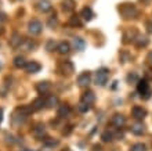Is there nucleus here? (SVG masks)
Listing matches in <instances>:
<instances>
[{"label":"nucleus","instance_id":"obj_27","mask_svg":"<svg viewBox=\"0 0 152 151\" xmlns=\"http://www.w3.org/2000/svg\"><path fill=\"white\" fill-rule=\"evenodd\" d=\"M43 144L46 147H56V146L60 144V141H58V140H54V139H44Z\"/></svg>","mask_w":152,"mask_h":151},{"label":"nucleus","instance_id":"obj_31","mask_svg":"<svg viewBox=\"0 0 152 151\" xmlns=\"http://www.w3.org/2000/svg\"><path fill=\"white\" fill-rule=\"evenodd\" d=\"M77 110H79L80 112H87V111H90V105H88V104H86V103H83V101H82V103L79 104V105H77Z\"/></svg>","mask_w":152,"mask_h":151},{"label":"nucleus","instance_id":"obj_15","mask_svg":"<svg viewBox=\"0 0 152 151\" xmlns=\"http://www.w3.org/2000/svg\"><path fill=\"white\" fill-rule=\"evenodd\" d=\"M44 105H46V100H44L43 97H39V99H36L32 104H31V108H32V111H39V110H42V108L44 107Z\"/></svg>","mask_w":152,"mask_h":151},{"label":"nucleus","instance_id":"obj_25","mask_svg":"<svg viewBox=\"0 0 152 151\" xmlns=\"http://www.w3.org/2000/svg\"><path fill=\"white\" fill-rule=\"evenodd\" d=\"M21 46H22L26 52H29V50H32V49L36 47V43H35V42H32V40H24Z\"/></svg>","mask_w":152,"mask_h":151},{"label":"nucleus","instance_id":"obj_5","mask_svg":"<svg viewBox=\"0 0 152 151\" xmlns=\"http://www.w3.org/2000/svg\"><path fill=\"white\" fill-rule=\"evenodd\" d=\"M42 29H43V25L37 20H32L28 25V31L31 35H39L40 32H42Z\"/></svg>","mask_w":152,"mask_h":151},{"label":"nucleus","instance_id":"obj_18","mask_svg":"<svg viewBox=\"0 0 152 151\" xmlns=\"http://www.w3.org/2000/svg\"><path fill=\"white\" fill-rule=\"evenodd\" d=\"M73 47L76 50H79V52H83L86 49V40L82 39V38H75L73 39Z\"/></svg>","mask_w":152,"mask_h":151},{"label":"nucleus","instance_id":"obj_41","mask_svg":"<svg viewBox=\"0 0 152 151\" xmlns=\"http://www.w3.org/2000/svg\"><path fill=\"white\" fill-rule=\"evenodd\" d=\"M1 67H3V65H1V63H0V69H1Z\"/></svg>","mask_w":152,"mask_h":151},{"label":"nucleus","instance_id":"obj_1","mask_svg":"<svg viewBox=\"0 0 152 151\" xmlns=\"http://www.w3.org/2000/svg\"><path fill=\"white\" fill-rule=\"evenodd\" d=\"M119 13L124 18H136L138 15V10L134 4H130V3H124V4H120L119 7Z\"/></svg>","mask_w":152,"mask_h":151},{"label":"nucleus","instance_id":"obj_7","mask_svg":"<svg viewBox=\"0 0 152 151\" xmlns=\"http://www.w3.org/2000/svg\"><path fill=\"white\" fill-rule=\"evenodd\" d=\"M90 80H91V75H90V72H83V74H80V75L77 76V85L82 86V88L88 86Z\"/></svg>","mask_w":152,"mask_h":151},{"label":"nucleus","instance_id":"obj_36","mask_svg":"<svg viewBox=\"0 0 152 151\" xmlns=\"http://www.w3.org/2000/svg\"><path fill=\"white\" fill-rule=\"evenodd\" d=\"M147 31H148L149 33H152V21H148V22H147Z\"/></svg>","mask_w":152,"mask_h":151},{"label":"nucleus","instance_id":"obj_8","mask_svg":"<svg viewBox=\"0 0 152 151\" xmlns=\"http://www.w3.org/2000/svg\"><path fill=\"white\" fill-rule=\"evenodd\" d=\"M28 74H37V72L42 69V65H40L37 61H29L26 63V67H25Z\"/></svg>","mask_w":152,"mask_h":151},{"label":"nucleus","instance_id":"obj_35","mask_svg":"<svg viewBox=\"0 0 152 151\" xmlns=\"http://www.w3.org/2000/svg\"><path fill=\"white\" fill-rule=\"evenodd\" d=\"M56 24H57V18H51V20L48 21V27H50V28H53Z\"/></svg>","mask_w":152,"mask_h":151},{"label":"nucleus","instance_id":"obj_33","mask_svg":"<svg viewBox=\"0 0 152 151\" xmlns=\"http://www.w3.org/2000/svg\"><path fill=\"white\" fill-rule=\"evenodd\" d=\"M130 60V54L127 52H120V61L122 63H127Z\"/></svg>","mask_w":152,"mask_h":151},{"label":"nucleus","instance_id":"obj_12","mask_svg":"<svg viewBox=\"0 0 152 151\" xmlns=\"http://www.w3.org/2000/svg\"><path fill=\"white\" fill-rule=\"evenodd\" d=\"M80 15L83 17L84 21H91L93 18H94V11H93L90 7H84V8H82Z\"/></svg>","mask_w":152,"mask_h":151},{"label":"nucleus","instance_id":"obj_26","mask_svg":"<svg viewBox=\"0 0 152 151\" xmlns=\"http://www.w3.org/2000/svg\"><path fill=\"white\" fill-rule=\"evenodd\" d=\"M69 25L80 28V27H82V21H80V18L77 15H72L71 18H69Z\"/></svg>","mask_w":152,"mask_h":151},{"label":"nucleus","instance_id":"obj_11","mask_svg":"<svg viewBox=\"0 0 152 151\" xmlns=\"http://www.w3.org/2000/svg\"><path fill=\"white\" fill-rule=\"evenodd\" d=\"M82 101L90 105V104H93V103H94V101H96V94H94L93 91H90V90L84 91V93H83V96H82Z\"/></svg>","mask_w":152,"mask_h":151},{"label":"nucleus","instance_id":"obj_24","mask_svg":"<svg viewBox=\"0 0 152 151\" xmlns=\"http://www.w3.org/2000/svg\"><path fill=\"white\" fill-rule=\"evenodd\" d=\"M144 125L142 123H136L134 126H132V132L134 133V135H137V136H140V135H142L144 133Z\"/></svg>","mask_w":152,"mask_h":151},{"label":"nucleus","instance_id":"obj_42","mask_svg":"<svg viewBox=\"0 0 152 151\" xmlns=\"http://www.w3.org/2000/svg\"><path fill=\"white\" fill-rule=\"evenodd\" d=\"M141 1H148V0H141Z\"/></svg>","mask_w":152,"mask_h":151},{"label":"nucleus","instance_id":"obj_13","mask_svg":"<svg viewBox=\"0 0 152 151\" xmlns=\"http://www.w3.org/2000/svg\"><path fill=\"white\" fill-rule=\"evenodd\" d=\"M37 8H39L42 13H47L51 10V3L50 0H39L37 1Z\"/></svg>","mask_w":152,"mask_h":151},{"label":"nucleus","instance_id":"obj_20","mask_svg":"<svg viewBox=\"0 0 152 151\" xmlns=\"http://www.w3.org/2000/svg\"><path fill=\"white\" fill-rule=\"evenodd\" d=\"M12 64H14V67H15V68L21 69V68L26 67V60H25L22 56H17L15 58H14V61H12Z\"/></svg>","mask_w":152,"mask_h":151},{"label":"nucleus","instance_id":"obj_37","mask_svg":"<svg viewBox=\"0 0 152 151\" xmlns=\"http://www.w3.org/2000/svg\"><path fill=\"white\" fill-rule=\"evenodd\" d=\"M93 151H101V146H98V144H94V146H93Z\"/></svg>","mask_w":152,"mask_h":151},{"label":"nucleus","instance_id":"obj_28","mask_svg":"<svg viewBox=\"0 0 152 151\" xmlns=\"http://www.w3.org/2000/svg\"><path fill=\"white\" fill-rule=\"evenodd\" d=\"M134 36H137L136 31H133V32L129 31V32H126V33H124V36H123V42H126V43H127V42H130V40H134V39H133Z\"/></svg>","mask_w":152,"mask_h":151},{"label":"nucleus","instance_id":"obj_17","mask_svg":"<svg viewBox=\"0 0 152 151\" xmlns=\"http://www.w3.org/2000/svg\"><path fill=\"white\" fill-rule=\"evenodd\" d=\"M57 52L60 54H68L71 52V44L68 42H61L58 46H57Z\"/></svg>","mask_w":152,"mask_h":151},{"label":"nucleus","instance_id":"obj_19","mask_svg":"<svg viewBox=\"0 0 152 151\" xmlns=\"http://www.w3.org/2000/svg\"><path fill=\"white\" fill-rule=\"evenodd\" d=\"M61 6H62V10H64V11L71 13V11H73V10H75L76 4H75V1H73V0H64Z\"/></svg>","mask_w":152,"mask_h":151},{"label":"nucleus","instance_id":"obj_16","mask_svg":"<svg viewBox=\"0 0 152 151\" xmlns=\"http://www.w3.org/2000/svg\"><path fill=\"white\" fill-rule=\"evenodd\" d=\"M22 38H21V35L20 33H14L12 35V38L10 39V46L11 47H14V49H17V47H20L21 44H22Z\"/></svg>","mask_w":152,"mask_h":151},{"label":"nucleus","instance_id":"obj_39","mask_svg":"<svg viewBox=\"0 0 152 151\" xmlns=\"http://www.w3.org/2000/svg\"><path fill=\"white\" fill-rule=\"evenodd\" d=\"M1 116H3V111H1V110H0V122H1V119H3V118H1Z\"/></svg>","mask_w":152,"mask_h":151},{"label":"nucleus","instance_id":"obj_30","mask_svg":"<svg viewBox=\"0 0 152 151\" xmlns=\"http://www.w3.org/2000/svg\"><path fill=\"white\" fill-rule=\"evenodd\" d=\"M101 139H102V141H107V143H108V141H112L113 136H112V133H111V132L107 130V132H104V133H102Z\"/></svg>","mask_w":152,"mask_h":151},{"label":"nucleus","instance_id":"obj_23","mask_svg":"<svg viewBox=\"0 0 152 151\" xmlns=\"http://www.w3.org/2000/svg\"><path fill=\"white\" fill-rule=\"evenodd\" d=\"M57 104H58V97H57V96H48L47 99H46V105H47L48 108L56 107Z\"/></svg>","mask_w":152,"mask_h":151},{"label":"nucleus","instance_id":"obj_38","mask_svg":"<svg viewBox=\"0 0 152 151\" xmlns=\"http://www.w3.org/2000/svg\"><path fill=\"white\" fill-rule=\"evenodd\" d=\"M148 61H149V63L152 64V52H151V53H149V54H148Z\"/></svg>","mask_w":152,"mask_h":151},{"label":"nucleus","instance_id":"obj_40","mask_svg":"<svg viewBox=\"0 0 152 151\" xmlns=\"http://www.w3.org/2000/svg\"><path fill=\"white\" fill-rule=\"evenodd\" d=\"M62 151H72V150H71V148H64Z\"/></svg>","mask_w":152,"mask_h":151},{"label":"nucleus","instance_id":"obj_29","mask_svg":"<svg viewBox=\"0 0 152 151\" xmlns=\"http://www.w3.org/2000/svg\"><path fill=\"white\" fill-rule=\"evenodd\" d=\"M138 75H137L136 72H132V74H129L127 75V82L129 83H137L138 82Z\"/></svg>","mask_w":152,"mask_h":151},{"label":"nucleus","instance_id":"obj_34","mask_svg":"<svg viewBox=\"0 0 152 151\" xmlns=\"http://www.w3.org/2000/svg\"><path fill=\"white\" fill-rule=\"evenodd\" d=\"M56 46H57V44H56V42H54V40H48V43H47V46H46V49H47L48 52H53Z\"/></svg>","mask_w":152,"mask_h":151},{"label":"nucleus","instance_id":"obj_32","mask_svg":"<svg viewBox=\"0 0 152 151\" xmlns=\"http://www.w3.org/2000/svg\"><path fill=\"white\" fill-rule=\"evenodd\" d=\"M132 151H145V146L142 143H137L132 146Z\"/></svg>","mask_w":152,"mask_h":151},{"label":"nucleus","instance_id":"obj_14","mask_svg":"<svg viewBox=\"0 0 152 151\" xmlns=\"http://www.w3.org/2000/svg\"><path fill=\"white\" fill-rule=\"evenodd\" d=\"M50 88H51V85L48 83L47 80H44V82H39V83L36 85V90L39 91L40 94H46V93L50 90Z\"/></svg>","mask_w":152,"mask_h":151},{"label":"nucleus","instance_id":"obj_4","mask_svg":"<svg viewBox=\"0 0 152 151\" xmlns=\"http://www.w3.org/2000/svg\"><path fill=\"white\" fill-rule=\"evenodd\" d=\"M58 71L62 74V75H71L73 71H75V67L71 61H62V63L58 65Z\"/></svg>","mask_w":152,"mask_h":151},{"label":"nucleus","instance_id":"obj_22","mask_svg":"<svg viewBox=\"0 0 152 151\" xmlns=\"http://www.w3.org/2000/svg\"><path fill=\"white\" fill-rule=\"evenodd\" d=\"M69 112H71V108H69L68 104H64V105H61L60 110H58V116L61 118H65V116L69 115Z\"/></svg>","mask_w":152,"mask_h":151},{"label":"nucleus","instance_id":"obj_21","mask_svg":"<svg viewBox=\"0 0 152 151\" xmlns=\"http://www.w3.org/2000/svg\"><path fill=\"white\" fill-rule=\"evenodd\" d=\"M134 42H136V44L138 47H145L149 43V39L147 36H137V39H134Z\"/></svg>","mask_w":152,"mask_h":151},{"label":"nucleus","instance_id":"obj_43","mask_svg":"<svg viewBox=\"0 0 152 151\" xmlns=\"http://www.w3.org/2000/svg\"><path fill=\"white\" fill-rule=\"evenodd\" d=\"M24 151H28V150H24Z\"/></svg>","mask_w":152,"mask_h":151},{"label":"nucleus","instance_id":"obj_2","mask_svg":"<svg viewBox=\"0 0 152 151\" xmlns=\"http://www.w3.org/2000/svg\"><path fill=\"white\" fill-rule=\"evenodd\" d=\"M108 78H109V71L107 68H101L96 74V85L97 86H105L107 82H108Z\"/></svg>","mask_w":152,"mask_h":151},{"label":"nucleus","instance_id":"obj_3","mask_svg":"<svg viewBox=\"0 0 152 151\" xmlns=\"http://www.w3.org/2000/svg\"><path fill=\"white\" fill-rule=\"evenodd\" d=\"M137 90H138V93H140L141 94V97H142V99H149V97H151V89H149V85H148V82H147V80H138V82H137Z\"/></svg>","mask_w":152,"mask_h":151},{"label":"nucleus","instance_id":"obj_9","mask_svg":"<svg viewBox=\"0 0 152 151\" xmlns=\"http://www.w3.org/2000/svg\"><path fill=\"white\" fill-rule=\"evenodd\" d=\"M32 133H33V136H35L36 139H39V140H40V139H43L44 135H46V127H44L43 123H37L36 126L33 127Z\"/></svg>","mask_w":152,"mask_h":151},{"label":"nucleus","instance_id":"obj_10","mask_svg":"<svg viewBox=\"0 0 152 151\" xmlns=\"http://www.w3.org/2000/svg\"><path fill=\"white\" fill-rule=\"evenodd\" d=\"M111 123L116 127H122L126 123V116L122 115V114H115L112 116V119H111Z\"/></svg>","mask_w":152,"mask_h":151},{"label":"nucleus","instance_id":"obj_6","mask_svg":"<svg viewBox=\"0 0 152 151\" xmlns=\"http://www.w3.org/2000/svg\"><path fill=\"white\" fill-rule=\"evenodd\" d=\"M132 115H133V118L141 121L147 116V110L142 108V107H140V105H136V107L132 108Z\"/></svg>","mask_w":152,"mask_h":151}]
</instances>
